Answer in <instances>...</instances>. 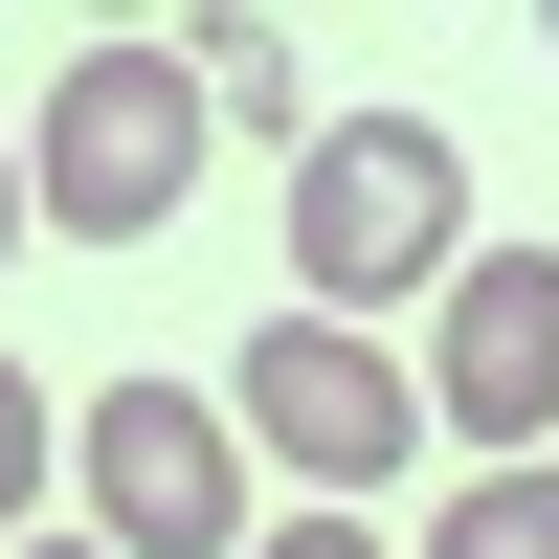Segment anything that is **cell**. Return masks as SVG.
I'll list each match as a JSON object with an SVG mask.
<instances>
[{"mask_svg": "<svg viewBox=\"0 0 559 559\" xmlns=\"http://www.w3.org/2000/svg\"><path fill=\"white\" fill-rule=\"evenodd\" d=\"M448 269H471V157H448V112H336L292 157V313H448Z\"/></svg>", "mask_w": 559, "mask_h": 559, "instance_id": "1", "label": "cell"}, {"mask_svg": "<svg viewBox=\"0 0 559 559\" xmlns=\"http://www.w3.org/2000/svg\"><path fill=\"white\" fill-rule=\"evenodd\" d=\"M202 134H224V90L179 68V45H68L45 112H23V179H45L68 247H157V224L202 202Z\"/></svg>", "mask_w": 559, "mask_h": 559, "instance_id": "2", "label": "cell"}, {"mask_svg": "<svg viewBox=\"0 0 559 559\" xmlns=\"http://www.w3.org/2000/svg\"><path fill=\"white\" fill-rule=\"evenodd\" d=\"M68 471H90V537H112V559H247V403L157 381V358L90 381Z\"/></svg>", "mask_w": 559, "mask_h": 559, "instance_id": "3", "label": "cell"}, {"mask_svg": "<svg viewBox=\"0 0 559 559\" xmlns=\"http://www.w3.org/2000/svg\"><path fill=\"white\" fill-rule=\"evenodd\" d=\"M247 448L313 492V515H358V492L426 448V358H381L358 313H269L247 336Z\"/></svg>", "mask_w": 559, "mask_h": 559, "instance_id": "4", "label": "cell"}, {"mask_svg": "<svg viewBox=\"0 0 559 559\" xmlns=\"http://www.w3.org/2000/svg\"><path fill=\"white\" fill-rule=\"evenodd\" d=\"M426 403L492 448V471H559V247H471V269H448Z\"/></svg>", "mask_w": 559, "mask_h": 559, "instance_id": "5", "label": "cell"}, {"mask_svg": "<svg viewBox=\"0 0 559 559\" xmlns=\"http://www.w3.org/2000/svg\"><path fill=\"white\" fill-rule=\"evenodd\" d=\"M179 68H202V90H224V112H247V134H292V157H313V134H336V112H313V90H292V45L247 23V0H202V23H179Z\"/></svg>", "mask_w": 559, "mask_h": 559, "instance_id": "6", "label": "cell"}, {"mask_svg": "<svg viewBox=\"0 0 559 559\" xmlns=\"http://www.w3.org/2000/svg\"><path fill=\"white\" fill-rule=\"evenodd\" d=\"M426 559H559V471H471L426 515Z\"/></svg>", "mask_w": 559, "mask_h": 559, "instance_id": "7", "label": "cell"}, {"mask_svg": "<svg viewBox=\"0 0 559 559\" xmlns=\"http://www.w3.org/2000/svg\"><path fill=\"white\" fill-rule=\"evenodd\" d=\"M45 471H68V426H45V381L0 358V537H45Z\"/></svg>", "mask_w": 559, "mask_h": 559, "instance_id": "8", "label": "cell"}, {"mask_svg": "<svg viewBox=\"0 0 559 559\" xmlns=\"http://www.w3.org/2000/svg\"><path fill=\"white\" fill-rule=\"evenodd\" d=\"M247 559H381V537H358V515H269Z\"/></svg>", "mask_w": 559, "mask_h": 559, "instance_id": "9", "label": "cell"}, {"mask_svg": "<svg viewBox=\"0 0 559 559\" xmlns=\"http://www.w3.org/2000/svg\"><path fill=\"white\" fill-rule=\"evenodd\" d=\"M23 224H45V179H23V134H0V247H23Z\"/></svg>", "mask_w": 559, "mask_h": 559, "instance_id": "10", "label": "cell"}, {"mask_svg": "<svg viewBox=\"0 0 559 559\" xmlns=\"http://www.w3.org/2000/svg\"><path fill=\"white\" fill-rule=\"evenodd\" d=\"M23 559H112V537H23Z\"/></svg>", "mask_w": 559, "mask_h": 559, "instance_id": "11", "label": "cell"}]
</instances>
